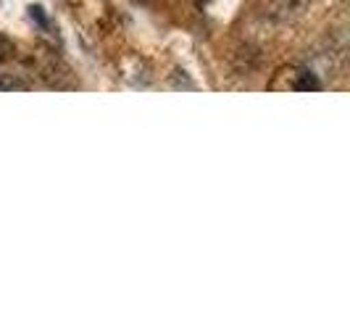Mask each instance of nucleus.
Here are the masks:
<instances>
[{"label": "nucleus", "instance_id": "1", "mask_svg": "<svg viewBox=\"0 0 350 316\" xmlns=\"http://www.w3.org/2000/svg\"><path fill=\"white\" fill-rule=\"evenodd\" d=\"M290 90H300V92H308V90H321V82L316 79L308 69H295L293 74V82L287 85Z\"/></svg>", "mask_w": 350, "mask_h": 316}, {"label": "nucleus", "instance_id": "3", "mask_svg": "<svg viewBox=\"0 0 350 316\" xmlns=\"http://www.w3.org/2000/svg\"><path fill=\"white\" fill-rule=\"evenodd\" d=\"M14 90L24 92V90H29V85L16 79V77H0V92H14Z\"/></svg>", "mask_w": 350, "mask_h": 316}, {"label": "nucleus", "instance_id": "2", "mask_svg": "<svg viewBox=\"0 0 350 316\" xmlns=\"http://www.w3.org/2000/svg\"><path fill=\"white\" fill-rule=\"evenodd\" d=\"M16 55V45L14 40H8L5 35H0V64H8Z\"/></svg>", "mask_w": 350, "mask_h": 316}]
</instances>
